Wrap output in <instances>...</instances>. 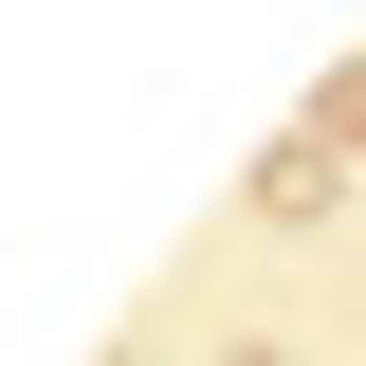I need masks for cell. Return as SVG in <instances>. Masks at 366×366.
<instances>
[{
	"label": "cell",
	"instance_id": "7a4b0ae2",
	"mask_svg": "<svg viewBox=\"0 0 366 366\" xmlns=\"http://www.w3.org/2000/svg\"><path fill=\"white\" fill-rule=\"evenodd\" d=\"M238 366H274V348H238Z\"/></svg>",
	"mask_w": 366,
	"mask_h": 366
},
{
	"label": "cell",
	"instance_id": "6da1fadb",
	"mask_svg": "<svg viewBox=\"0 0 366 366\" xmlns=\"http://www.w3.org/2000/svg\"><path fill=\"white\" fill-rule=\"evenodd\" d=\"M312 147H366V74H330V110H312Z\"/></svg>",
	"mask_w": 366,
	"mask_h": 366
}]
</instances>
